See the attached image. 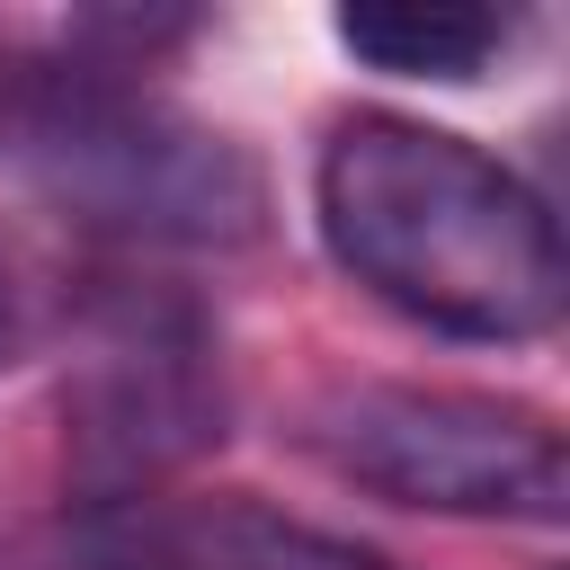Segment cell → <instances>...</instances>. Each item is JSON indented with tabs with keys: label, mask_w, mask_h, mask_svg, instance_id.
Here are the masks:
<instances>
[{
	"label": "cell",
	"mask_w": 570,
	"mask_h": 570,
	"mask_svg": "<svg viewBox=\"0 0 570 570\" xmlns=\"http://www.w3.org/2000/svg\"><path fill=\"white\" fill-rule=\"evenodd\" d=\"M312 214L330 258L419 330L525 347L561 321L552 205L445 125L392 107L338 116L312 160Z\"/></svg>",
	"instance_id": "obj_1"
},
{
	"label": "cell",
	"mask_w": 570,
	"mask_h": 570,
	"mask_svg": "<svg viewBox=\"0 0 570 570\" xmlns=\"http://www.w3.org/2000/svg\"><path fill=\"white\" fill-rule=\"evenodd\" d=\"M0 160L62 214L160 249H240L267 223L258 160L98 53L0 71Z\"/></svg>",
	"instance_id": "obj_2"
},
{
	"label": "cell",
	"mask_w": 570,
	"mask_h": 570,
	"mask_svg": "<svg viewBox=\"0 0 570 570\" xmlns=\"http://www.w3.org/2000/svg\"><path fill=\"white\" fill-rule=\"evenodd\" d=\"M303 445L392 499V508H428V517H525L552 525L570 499V454L561 428L525 401L499 392H454V383H356L330 392L303 419Z\"/></svg>",
	"instance_id": "obj_3"
},
{
	"label": "cell",
	"mask_w": 570,
	"mask_h": 570,
	"mask_svg": "<svg viewBox=\"0 0 570 570\" xmlns=\"http://www.w3.org/2000/svg\"><path fill=\"white\" fill-rule=\"evenodd\" d=\"M223 436L214 330L178 294H125L98 312L71 383V472L89 499H134Z\"/></svg>",
	"instance_id": "obj_4"
},
{
	"label": "cell",
	"mask_w": 570,
	"mask_h": 570,
	"mask_svg": "<svg viewBox=\"0 0 570 570\" xmlns=\"http://www.w3.org/2000/svg\"><path fill=\"white\" fill-rule=\"evenodd\" d=\"M338 45L401 80H472L508 45V18L472 0H356L338 9Z\"/></svg>",
	"instance_id": "obj_5"
},
{
	"label": "cell",
	"mask_w": 570,
	"mask_h": 570,
	"mask_svg": "<svg viewBox=\"0 0 570 570\" xmlns=\"http://www.w3.org/2000/svg\"><path fill=\"white\" fill-rule=\"evenodd\" d=\"M0 570H178V517L151 499H71L0 543Z\"/></svg>",
	"instance_id": "obj_6"
},
{
	"label": "cell",
	"mask_w": 570,
	"mask_h": 570,
	"mask_svg": "<svg viewBox=\"0 0 570 570\" xmlns=\"http://www.w3.org/2000/svg\"><path fill=\"white\" fill-rule=\"evenodd\" d=\"M178 570H401V561L267 508H205L178 517Z\"/></svg>",
	"instance_id": "obj_7"
},
{
	"label": "cell",
	"mask_w": 570,
	"mask_h": 570,
	"mask_svg": "<svg viewBox=\"0 0 570 570\" xmlns=\"http://www.w3.org/2000/svg\"><path fill=\"white\" fill-rule=\"evenodd\" d=\"M9 338H18V285H9V267H0V356H9Z\"/></svg>",
	"instance_id": "obj_8"
}]
</instances>
